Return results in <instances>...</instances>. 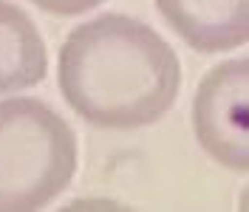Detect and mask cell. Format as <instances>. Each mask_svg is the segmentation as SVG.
Instances as JSON below:
<instances>
[{
    "label": "cell",
    "mask_w": 249,
    "mask_h": 212,
    "mask_svg": "<svg viewBox=\"0 0 249 212\" xmlns=\"http://www.w3.org/2000/svg\"><path fill=\"white\" fill-rule=\"evenodd\" d=\"M57 79L79 119L102 130H139L176 105L181 62L147 23L108 12L68 31Z\"/></svg>",
    "instance_id": "6da1fadb"
},
{
    "label": "cell",
    "mask_w": 249,
    "mask_h": 212,
    "mask_svg": "<svg viewBox=\"0 0 249 212\" xmlns=\"http://www.w3.org/2000/svg\"><path fill=\"white\" fill-rule=\"evenodd\" d=\"M77 133L43 99H0V212H34L68 190Z\"/></svg>",
    "instance_id": "7a4b0ae2"
},
{
    "label": "cell",
    "mask_w": 249,
    "mask_h": 212,
    "mask_svg": "<svg viewBox=\"0 0 249 212\" xmlns=\"http://www.w3.org/2000/svg\"><path fill=\"white\" fill-rule=\"evenodd\" d=\"M193 133L230 173H249V57L213 65L193 96Z\"/></svg>",
    "instance_id": "3957f363"
},
{
    "label": "cell",
    "mask_w": 249,
    "mask_h": 212,
    "mask_svg": "<svg viewBox=\"0 0 249 212\" xmlns=\"http://www.w3.org/2000/svg\"><path fill=\"white\" fill-rule=\"evenodd\" d=\"M159 15L198 54L249 43V0H156Z\"/></svg>",
    "instance_id": "277c9868"
},
{
    "label": "cell",
    "mask_w": 249,
    "mask_h": 212,
    "mask_svg": "<svg viewBox=\"0 0 249 212\" xmlns=\"http://www.w3.org/2000/svg\"><path fill=\"white\" fill-rule=\"evenodd\" d=\"M48 74L46 40L26 9L0 0V93L40 85Z\"/></svg>",
    "instance_id": "5b68a950"
},
{
    "label": "cell",
    "mask_w": 249,
    "mask_h": 212,
    "mask_svg": "<svg viewBox=\"0 0 249 212\" xmlns=\"http://www.w3.org/2000/svg\"><path fill=\"white\" fill-rule=\"evenodd\" d=\"M40 12L46 15H57V17H77L85 12L99 9L105 0H31Z\"/></svg>",
    "instance_id": "8992f818"
},
{
    "label": "cell",
    "mask_w": 249,
    "mask_h": 212,
    "mask_svg": "<svg viewBox=\"0 0 249 212\" xmlns=\"http://www.w3.org/2000/svg\"><path fill=\"white\" fill-rule=\"evenodd\" d=\"M238 210H241V212H249V184L241 190V195H238Z\"/></svg>",
    "instance_id": "52a82bcc"
}]
</instances>
